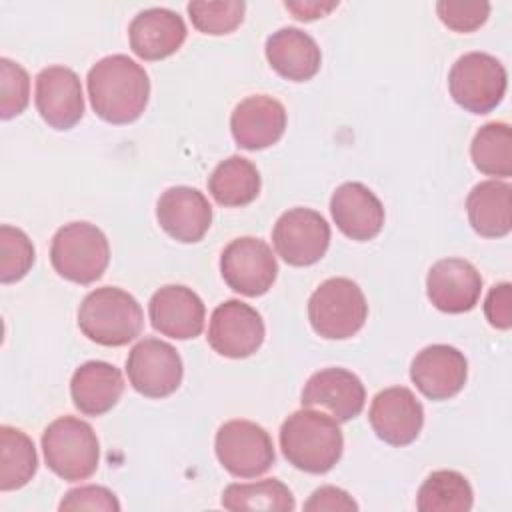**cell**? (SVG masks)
<instances>
[{
	"label": "cell",
	"instance_id": "1",
	"mask_svg": "<svg viewBox=\"0 0 512 512\" xmlns=\"http://www.w3.org/2000/svg\"><path fill=\"white\" fill-rule=\"evenodd\" d=\"M86 86L94 112L110 124H128L140 118L150 96L146 70L126 54L100 58L88 70Z\"/></svg>",
	"mask_w": 512,
	"mask_h": 512
},
{
	"label": "cell",
	"instance_id": "2",
	"mask_svg": "<svg viewBox=\"0 0 512 512\" xmlns=\"http://www.w3.org/2000/svg\"><path fill=\"white\" fill-rule=\"evenodd\" d=\"M280 448L294 468L308 474H324L340 460L344 436L332 416L302 408L282 422Z\"/></svg>",
	"mask_w": 512,
	"mask_h": 512
},
{
	"label": "cell",
	"instance_id": "3",
	"mask_svg": "<svg viewBox=\"0 0 512 512\" xmlns=\"http://www.w3.org/2000/svg\"><path fill=\"white\" fill-rule=\"evenodd\" d=\"M144 314L138 300L122 288L88 292L78 308V328L100 346H124L140 336Z\"/></svg>",
	"mask_w": 512,
	"mask_h": 512
},
{
	"label": "cell",
	"instance_id": "4",
	"mask_svg": "<svg viewBox=\"0 0 512 512\" xmlns=\"http://www.w3.org/2000/svg\"><path fill=\"white\" fill-rule=\"evenodd\" d=\"M46 466L62 480L90 478L100 460V444L92 426L76 416H60L42 434Z\"/></svg>",
	"mask_w": 512,
	"mask_h": 512
},
{
	"label": "cell",
	"instance_id": "5",
	"mask_svg": "<svg viewBox=\"0 0 512 512\" xmlns=\"http://www.w3.org/2000/svg\"><path fill=\"white\" fill-rule=\"evenodd\" d=\"M110 260L104 232L90 222H70L56 230L50 246L54 270L76 284L96 282Z\"/></svg>",
	"mask_w": 512,
	"mask_h": 512
},
{
	"label": "cell",
	"instance_id": "6",
	"mask_svg": "<svg viewBox=\"0 0 512 512\" xmlns=\"http://www.w3.org/2000/svg\"><path fill=\"white\" fill-rule=\"evenodd\" d=\"M364 292L350 278L324 280L308 300V320L314 332L328 340L354 336L366 322Z\"/></svg>",
	"mask_w": 512,
	"mask_h": 512
},
{
	"label": "cell",
	"instance_id": "7",
	"mask_svg": "<svg viewBox=\"0 0 512 512\" xmlns=\"http://www.w3.org/2000/svg\"><path fill=\"white\" fill-rule=\"evenodd\" d=\"M506 68L486 52L460 56L448 74V90L458 106L472 114H488L506 94Z\"/></svg>",
	"mask_w": 512,
	"mask_h": 512
},
{
	"label": "cell",
	"instance_id": "8",
	"mask_svg": "<svg viewBox=\"0 0 512 512\" xmlns=\"http://www.w3.org/2000/svg\"><path fill=\"white\" fill-rule=\"evenodd\" d=\"M220 464L236 478H256L276 460L270 434L250 420L224 422L214 440Z\"/></svg>",
	"mask_w": 512,
	"mask_h": 512
},
{
	"label": "cell",
	"instance_id": "9",
	"mask_svg": "<svg viewBox=\"0 0 512 512\" xmlns=\"http://www.w3.org/2000/svg\"><path fill=\"white\" fill-rule=\"evenodd\" d=\"M126 374L132 388L146 398H166L182 382V358L178 350L158 338H142L126 358Z\"/></svg>",
	"mask_w": 512,
	"mask_h": 512
},
{
	"label": "cell",
	"instance_id": "10",
	"mask_svg": "<svg viewBox=\"0 0 512 512\" xmlns=\"http://www.w3.org/2000/svg\"><path fill=\"white\" fill-rule=\"evenodd\" d=\"M220 272L234 292L254 298L272 288L278 276V264L272 248L264 240L242 236L224 248L220 256Z\"/></svg>",
	"mask_w": 512,
	"mask_h": 512
},
{
	"label": "cell",
	"instance_id": "11",
	"mask_svg": "<svg viewBox=\"0 0 512 512\" xmlns=\"http://www.w3.org/2000/svg\"><path fill=\"white\" fill-rule=\"evenodd\" d=\"M272 244L286 264L310 266L326 254L330 244V226L316 210L290 208L276 220Z\"/></svg>",
	"mask_w": 512,
	"mask_h": 512
},
{
	"label": "cell",
	"instance_id": "12",
	"mask_svg": "<svg viewBox=\"0 0 512 512\" xmlns=\"http://www.w3.org/2000/svg\"><path fill=\"white\" fill-rule=\"evenodd\" d=\"M264 320L248 304L226 300L218 304L210 316L208 344L226 358H246L264 342Z\"/></svg>",
	"mask_w": 512,
	"mask_h": 512
},
{
	"label": "cell",
	"instance_id": "13",
	"mask_svg": "<svg viewBox=\"0 0 512 512\" xmlns=\"http://www.w3.org/2000/svg\"><path fill=\"white\" fill-rule=\"evenodd\" d=\"M366 400L362 380L346 368H324L314 372L304 388L300 402L304 408H320L328 412L336 422H348L356 418Z\"/></svg>",
	"mask_w": 512,
	"mask_h": 512
},
{
	"label": "cell",
	"instance_id": "14",
	"mask_svg": "<svg viewBox=\"0 0 512 512\" xmlns=\"http://www.w3.org/2000/svg\"><path fill=\"white\" fill-rule=\"evenodd\" d=\"M368 420L380 440L392 446H406L422 430L424 408L410 388L392 386L374 396Z\"/></svg>",
	"mask_w": 512,
	"mask_h": 512
},
{
	"label": "cell",
	"instance_id": "15",
	"mask_svg": "<svg viewBox=\"0 0 512 512\" xmlns=\"http://www.w3.org/2000/svg\"><path fill=\"white\" fill-rule=\"evenodd\" d=\"M36 110L56 130H70L84 116V94L78 74L66 66H48L36 76Z\"/></svg>",
	"mask_w": 512,
	"mask_h": 512
},
{
	"label": "cell",
	"instance_id": "16",
	"mask_svg": "<svg viewBox=\"0 0 512 512\" xmlns=\"http://www.w3.org/2000/svg\"><path fill=\"white\" fill-rule=\"evenodd\" d=\"M468 376L464 354L448 344H432L422 348L412 364L410 378L416 388L430 400H448L456 396Z\"/></svg>",
	"mask_w": 512,
	"mask_h": 512
},
{
	"label": "cell",
	"instance_id": "17",
	"mask_svg": "<svg viewBox=\"0 0 512 512\" xmlns=\"http://www.w3.org/2000/svg\"><path fill=\"white\" fill-rule=\"evenodd\" d=\"M480 292L482 276L464 258H442L428 270L426 294L440 312H468L478 304Z\"/></svg>",
	"mask_w": 512,
	"mask_h": 512
},
{
	"label": "cell",
	"instance_id": "18",
	"mask_svg": "<svg viewBox=\"0 0 512 512\" xmlns=\"http://www.w3.org/2000/svg\"><path fill=\"white\" fill-rule=\"evenodd\" d=\"M204 314L206 310L200 296L182 284L158 288L148 302L152 328L176 340L200 336L204 330Z\"/></svg>",
	"mask_w": 512,
	"mask_h": 512
},
{
	"label": "cell",
	"instance_id": "19",
	"mask_svg": "<svg viewBox=\"0 0 512 512\" xmlns=\"http://www.w3.org/2000/svg\"><path fill=\"white\" fill-rule=\"evenodd\" d=\"M160 228L174 240L192 244L202 240L212 224L208 198L190 186H172L162 192L156 204Z\"/></svg>",
	"mask_w": 512,
	"mask_h": 512
},
{
	"label": "cell",
	"instance_id": "20",
	"mask_svg": "<svg viewBox=\"0 0 512 512\" xmlns=\"http://www.w3.org/2000/svg\"><path fill=\"white\" fill-rule=\"evenodd\" d=\"M230 130L240 148L262 150L276 144L286 130V108L268 94H254L236 104Z\"/></svg>",
	"mask_w": 512,
	"mask_h": 512
},
{
	"label": "cell",
	"instance_id": "21",
	"mask_svg": "<svg viewBox=\"0 0 512 512\" xmlns=\"http://www.w3.org/2000/svg\"><path fill=\"white\" fill-rule=\"evenodd\" d=\"M330 212L338 230L358 242L372 240L384 226V206L362 182L340 184L332 192Z\"/></svg>",
	"mask_w": 512,
	"mask_h": 512
},
{
	"label": "cell",
	"instance_id": "22",
	"mask_svg": "<svg viewBox=\"0 0 512 512\" xmlns=\"http://www.w3.org/2000/svg\"><path fill=\"white\" fill-rule=\"evenodd\" d=\"M132 52L142 60H162L174 54L186 40L182 16L168 8H146L128 26Z\"/></svg>",
	"mask_w": 512,
	"mask_h": 512
},
{
	"label": "cell",
	"instance_id": "23",
	"mask_svg": "<svg viewBox=\"0 0 512 512\" xmlns=\"http://www.w3.org/2000/svg\"><path fill=\"white\" fill-rule=\"evenodd\" d=\"M264 50L272 70L292 82L310 80L322 64V54L314 38L296 26L272 32Z\"/></svg>",
	"mask_w": 512,
	"mask_h": 512
},
{
	"label": "cell",
	"instance_id": "24",
	"mask_svg": "<svg viewBox=\"0 0 512 512\" xmlns=\"http://www.w3.org/2000/svg\"><path fill=\"white\" fill-rule=\"evenodd\" d=\"M124 392L122 372L108 362L90 360L78 366L70 380L74 406L86 416L106 414Z\"/></svg>",
	"mask_w": 512,
	"mask_h": 512
},
{
	"label": "cell",
	"instance_id": "25",
	"mask_svg": "<svg viewBox=\"0 0 512 512\" xmlns=\"http://www.w3.org/2000/svg\"><path fill=\"white\" fill-rule=\"evenodd\" d=\"M512 188L508 182L484 180L466 198L470 226L484 238H502L512 228Z\"/></svg>",
	"mask_w": 512,
	"mask_h": 512
},
{
	"label": "cell",
	"instance_id": "26",
	"mask_svg": "<svg viewBox=\"0 0 512 512\" xmlns=\"http://www.w3.org/2000/svg\"><path fill=\"white\" fill-rule=\"evenodd\" d=\"M208 192L220 206H246L260 194L258 168L248 158L230 156L212 170Z\"/></svg>",
	"mask_w": 512,
	"mask_h": 512
},
{
	"label": "cell",
	"instance_id": "27",
	"mask_svg": "<svg viewBox=\"0 0 512 512\" xmlns=\"http://www.w3.org/2000/svg\"><path fill=\"white\" fill-rule=\"evenodd\" d=\"M222 506L232 512L264 510V512H292L296 508L290 488L278 478L258 482H234L222 492Z\"/></svg>",
	"mask_w": 512,
	"mask_h": 512
},
{
	"label": "cell",
	"instance_id": "28",
	"mask_svg": "<svg viewBox=\"0 0 512 512\" xmlns=\"http://www.w3.org/2000/svg\"><path fill=\"white\" fill-rule=\"evenodd\" d=\"M474 504L470 482L456 470H436L420 486V512H468Z\"/></svg>",
	"mask_w": 512,
	"mask_h": 512
},
{
	"label": "cell",
	"instance_id": "29",
	"mask_svg": "<svg viewBox=\"0 0 512 512\" xmlns=\"http://www.w3.org/2000/svg\"><path fill=\"white\" fill-rule=\"evenodd\" d=\"M38 470L34 442L18 428L0 426V490L26 486Z\"/></svg>",
	"mask_w": 512,
	"mask_h": 512
},
{
	"label": "cell",
	"instance_id": "30",
	"mask_svg": "<svg viewBox=\"0 0 512 512\" xmlns=\"http://www.w3.org/2000/svg\"><path fill=\"white\" fill-rule=\"evenodd\" d=\"M470 156L474 166L488 176L512 174V130L506 122H488L472 138Z\"/></svg>",
	"mask_w": 512,
	"mask_h": 512
},
{
	"label": "cell",
	"instance_id": "31",
	"mask_svg": "<svg viewBox=\"0 0 512 512\" xmlns=\"http://www.w3.org/2000/svg\"><path fill=\"white\" fill-rule=\"evenodd\" d=\"M188 16L196 30L212 36L228 34L236 30L246 12V4L242 0H226V2H190L186 6Z\"/></svg>",
	"mask_w": 512,
	"mask_h": 512
},
{
	"label": "cell",
	"instance_id": "32",
	"mask_svg": "<svg viewBox=\"0 0 512 512\" xmlns=\"http://www.w3.org/2000/svg\"><path fill=\"white\" fill-rule=\"evenodd\" d=\"M34 264V246L24 230L0 226V282L10 284L28 274Z\"/></svg>",
	"mask_w": 512,
	"mask_h": 512
},
{
	"label": "cell",
	"instance_id": "33",
	"mask_svg": "<svg viewBox=\"0 0 512 512\" xmlns=\"http://www.w3.org/2000/svg\"><path fill=\"white\" fill-rule=\"evenodd\" d=\"M30 102V76L10 58H0V116L14 118Z\"/></svg>",
	"mask_w": 512,
	"mask_h": 512
},
{
	"label": "cell",
	"instance_id": "34",
	"mask_svg": "<svg viewBox=\"0 0 512 512\" xmlns=\"http://www.w3.org/2000/svg\"><path fill=\"white\" fill-rule=\"evenodd\" d=\"M436 12L450 30L474 32L488 20L490 4L484 0H440Z\"/></svg>",
	"mask_w": 512,
	"mask_h": 512
},
{
	"label": "cell",
	"instance_id": "35",
	"mask_svg": "<svg viewBox=\"0 0 512 512\" xmlns=\"http://www.w3.org/2000/svg\"><path fill=\"white\" fill-rule=\"evenodd\" d=\"M60 510H104L118 512L120 502L116 494L104 486H80L66 492L60 502Z\"/></svg>",
	"mask_w": 512,
	"mask_h": 512
},
{
	"label": "cell",
	"instance_id": "36",
	"mask_svg": "<svg viewBox=\"0 0 512 512\" xmlns=\"http://www.w3.org/2000/svg\"><path fill=\"white\" fill-rule=\"evenodd\" d=\"M512 290L508 282L492 286L484 302L486 320L500 330H508L512 324Z\"/></svg>",
	"mask_w": 512,
	"mask_h": 512
},
{
	"label": "cell",
	"instance_id": "37",
	"mask_svg": "<svg viewBox=\"0 0 512 512\" xmlns=\"http://www.w3.org/2000/svg\"><path fill=\"white\" fill-rule=\"evenodd\" d=\"M304 510L322 512V510H358V504L352 496L336 486H320L312 492V496L304 502Z\"/></svg>",
	"mask_w": 512,
	"mask_h": 512
},
{
	"label": "cell",
	"instance_id": "38",
	"mask_svg": "<svg viewBox=\"0 0 512 512\" xmlns=\"http://www.w3.org/2000/svg\"><path fill=\"white\" fill-rule=\"evenodd\" d=\"M338 2H314V0H304V2H284V8L290 10L298 20H316L326 16L330 10H334Z\"/></svg>",
	"mask_w": 512,
	"mask_h": 512
}]
</instances>
